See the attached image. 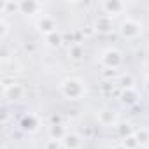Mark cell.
I'll list each match as a JSON object with an SVG mask.
<instances>
[{
  "label": "cell",
  "mask_w": 149,
  "mask_h": 149,
  "mask_svg": "<svg viewBox=\"0 0 149 149\" xmlns=\"http://www.w3.org/2000/svg\"><path fill=\"white\" fill-rule=\"evenodd\" d=\"M60 88H61L63 97L68 98V100H79V98L84 95V86H83V83H81L79 79H74V77L65 79Z\"/></svg>",
  "instance_id": "1"
},
{
  "label": "cell",
  "mask_w": 149,
  "mask_h": 149,
  "mask_svg": "<svg viewBox=\"0 0 149 149\" xmlns=\"http://www.w3.org/2000/svg\"><path fill=\"white\" fill-rule=\"evenodd\" d=\"M123 63V56L118 49H107L104 54H102V65L105 68H111V70H118Z\"/></svg>",
  "instance_id": "2"
},
{
  "label": "cell",
  "mask_w": 149,
  "mask_h": 149,
  "mask_svg": "<svg viewBox=\"0 0 149 149\" xmlns=\"http://www.w3.org/2000/svg\"><path fill=\"white\" fill-rule=\"evenodd\" d=\"M119 32H121V35L125 39H135L140 33V25L137 21H133V19H126V21L121 23Z\"/></svg>",
  "instance_id": "3"
},
{
  "label": "cell",
  "mask_w": 149,
  "mask_h": 149,
  "mask_svg": "<svg viewBox=\"0 0 149 149\" xmlns=\"http://www.w3.org/2000/svg\"><path fill=\"white\" fill-rule=\"evenodd\" d=\"M98 123L102 126H118V114L114 111L104 109L98 112Z\"/></svg>",
  "instance_id": "4"
},
{
  "label": "cell",
  "mask_w": 149,
  "mask_h": 149,
  "mask_svg": "<svg viewBox=\"0 0 149 149\" xmlns=\"http://www.w3.org/2000/svg\"><path fill=\"white\" fill-rule=\"evenodd\" d=\"M37 28H39L40 33L49 35V33L56 32V23H54V19H53L51 16H42V18L37 21Z\"/></svg>",
  "instance_id": "5"
},
{
  "label": "cell",
  "mask_w": 149,
  "mask_h": 149,
  "mask_svg": "<svg viewBox=\"0 0 149 149\" xmlns=\"http://www.w3.org/2000/svg\"><path fill=\"white\" fill-rule=\"evenodd\" d=\"M4 97L9 100H19L23 97V88L14 83H4Z\"/></svg>",
  "instance_id": "6"
},
{
  "label": "cell",
  "mask_w": 149,
  "mask_h": 149,
  "mask_svg": "<svg viewBox=\"0 0 149 149\" xmlns=\"http://www.w3.org/2000/svg\"><path fill=\"white\" fill-rule=\"evenodd\" d=\"M95 30L100 32V33L111 32V30H112V19H111V16H107V14L98 16V18L95 19Z\"/></svg>",
  "instance_id": "7"
},
{
  "label": "cell",
  "mask_w": 149,
  "mask_h": 149,
  "mask_svg": "<svg viewBox=\"0 0 149 149\" xmlns=\"http://www.w3.org/2000/svg\"><path fill=\"white\" fill-rule=\"evenodd\" d=\"M63 146L67 149H79L81 146V137L77 133H67L63 139Z\"/></svg>",
  "instance_id": "8"
},
{
  "label": "cell",
  "mask_w": 149,
  "mask_h": 149,
  "mask_svg": "<svg viewBox=\"0 0 149 149\" xmlns=\"http://www.w3.org/2000/svg\"><path fill=\"white\" fill-rule=\"evenodd\" d=\"M102 7L105 9V14L107 16H112V14H119L123 9H125V4L121 2H104Z\"/></svg>",
  "instance_id": "9"
},
{
  "label": "cell",
  "mask_w": 149,
  "mask_h": 149,
  "mask_svg": "<svg viewBox=\"0 0 149 149\" xmlns=\"http://www.w3.org/2000/svg\"><path fill=\"white\" fill-rule=\"evenodd\" d=\"M67 133H68V132L65 130L63 125H51V126H49V137L54 139V140H63Z\"/></svg>",
  "instance_id": "10"
},
{
  "label": "cell",
  "mask_w": 149,
  "mask_h": 149,
  "mask_svg": "<svg viewBox=\"0 0 149 149\" xmlns=\"http://www.w3.org/2000/svg\"><path fill=\"white\" fill-rule=\"evenodd\" d=\"M39 9H40L39 2H32V0H28V2H19V11L23 14H35Z\"/></svg>",
  "instance_id": "11"
},
{
  "label": "cell",
  "mask_w": 149,
  "mask_h": 149,
  "mask_svg": "<svg viewBox=\"0 0 149 149\" xmlns=\"http://www.w3.org/2000/svg\"><path fill=\"white\" fill-rule=\"evenodd\" d=\"M37 126H39L37 118L32 116V114H28V116H25V118L21 119V128H23L25 132H33V130H37Z\"/></svg>",
  "instance_id": "12"
},
{
  "label": "cell",
  "mask_w": 149,
  "mask_h": 149,
  "mask_svg": "<svg viewBox=\"0 0 149 149\" xmlns=\"http://www.w3.org/2000/svg\"><path fill=\"white\" fill-rule=\"evenodd\" d=\"M68 56L72 58V60H81L83 56H84V49H83V46L79 44V42H74L70 47H68Z\"/></svg>",
  "instance_id": "13"
},
{
  "label": "cell",
  "mask_w": 149,
  "mask_h": 149,
  "mask_svg": "<svg viewBox=\"0 0 149 149\" xmlns=\"http://www.w3.org/2000/svg\"><path fill=\"white\" fill-rule=\"evenodd\" d=\"M121 102L125 105H133L137 102V91L135 90H123L121 93Z\"/></svg>",
  "instance_id": "14"
},
{
  "label": "cell",
  "mask_w": 149,
  "mask_h": 149,
  "mask_svg": "<svg viewBox=\"0 0 149 149\" xmlns=\"http://www.w3.org/2000/svg\"><path fill=\"white\" fill-rule=\"evenodd\" d=\"M46 42H47L49 47H58V46L63 42V35L58 33V32H53V33L46 35Z\"/></svg>",
  "instance_id": "15"
},
{
  "label": "cell",
  "mask_w": 149,
  "mask_h": 149,
  "mask_svg": "<svg viewBox=\"0 0 149 149\" xmlns=\"http://www.w3.org/2000/svg\"><path fill=\"white\" fill-rule=\"evenodd\" d=\"M116 128H118V133H119V137H121V139H126V137H130V135H133V133H135L130 123H118V126H116Z\"/></svg>",
  "instance_id": "16"
},
{
  "label": "cell",
  "mask_w": 149,
  "mask_h": 149,
  "mask_svg": "<svg viewBox=\"0 0 149 149\" xmlns=\"http://www.w3.org/2000/svg\"><path fill=\"white\" fill-rule=\"evenodd\" d=\"M133 84H135V79L132 74H123L119 77V86L123 90H133Z\"/></svg>",
  "instance_id": "17"
},
{
  "label": "cell",
  "mask_w": 149,
  "mask_h": 149,
  "mask_svg": "<svg viewBox=\"0 0 149 149\" xmlns=\"http://www.w3.org/2000/svg\"><path fill=\"white\" fill-rule=\"evenodd\" d=\"M126 149H137L139 147V140L135 139V135H130V137H126V139H123V142H121Z\"/></svg>",
  "instance_id": "18"
},
{
  "label": "cell",
  "mask_w": 149,
  "mask_h": 149,
  "mask_svg": "<svg viewBox=\"0 0 149 149\" xmlns=\"http://www.w3.org/2000/svg\"><path fill=\"white\" fill-rule=\"evenodd\" d=\"M133 135H135V139L139 140V144H146V142L149 140V132H147V130H144V128L137 130Z\"/></svg>",
  "instance_id": "19"
},
{
  "label": "cell",
  "mask_w": 149,
  "mask_h": 149,
  "mask_svg": "<svg viewBox=\"0 0 149 149\" xmlns=\"http://www.w3.org/2000/svg\"><path fill=\"white\" fill-rule=\"evenodd\" d=\"M114 74H116V70H111V68H104V70H102V77H104L105 81H111V79L114 77Z\"/></svg>",
  "instance_id": "20"
},
{
  "label": "cell",
  "mask_w": 149,
  "mask_h": 149,
  "mask_svg": "<svg viewBox=\"0 0 149 149\" xmlns=\"http://www.w3.org/2000/svg\"><path fill=\"white\" fill-rule=\"evenodd\" d=\"M46 149H61V144H60V140H54V139H51V140H47V144H46Z\"/></svg>",
  "instance_id": "21"
},
{
  "label": "cell",
  "mask_w": 149,
  "mask_h": 149,
  "mask_svg": "<svg viewBox=\"0 0 149 149\" xmlns=\"http://www.w3.org/2000/svg\"><path fill=\"white\" fill-rule=\"evenodd\" d=\"M102 90H104V91H111V93H112V91H114V86L111 84V81H105V83L102 84Z\"/></svg>",
  "instance_id": "22"
},
{
  "label": "cell",
  "mask_w": 149,
  "mask_h": 149,
  "mask_svg": "<svg viewBox=\"0 0 149 149\" xmlns=\"http://www.w3.org/2000/svg\"><path fill=\"white\" fill-rule=\"evenodd\" d=\"M51 125H61L60 114H53V116H51Z\"/></svg>",
  "instance_id": "23"
},
{
  "label": "cell",
  "mask_w": 149,
  "mask_h": 149,
  "mask_svg": "<svg viewBox=\"0 0 149 149\" xmlns=\"http://www.w3.org/2000/svg\"><path fill=\"white\" fill-rule=\"evenodd\" d=\"M0 28H2V37H6V33H7V21L6 19H0Z\"/></svg>",
  "instance_id": "24"
},
{
  "label": "cell",
  "mask_w": 149,
  "mask_h": 149,
  "mask_svg": "<svg viewBox=\"0 0 149 149\" xmlns=\"http://www.w3.org/2000/svg\"><path fill=\"white\" fill-rule=\"evenodd\" d=\"M7 119H9V114H7V111L4 109V111H2V123L6 125V123H7Z\"/></svg>",
  "instance_id": "25"
},
{
  "label": "cell",
  "mask_w": 149,
  "mask_h": 149,
  "mask_svg": "<svg viewBox=\"0 0 149 149\" xmlns=\"http://www.w3.org/2000/svg\"><path fill=\"white\" fill-rule=\"evenodd\" d=\"M25 49H26V51H33L35 47H33V44H25Z\"/></svg>",
  "instance_id": "26"
},
{
  "label": "cell",
  "mask_w": 149,
  "mask_h": 149,
  "mask_svg": "<svg viewBox=\"0 0 149 149\" xmlns=\"http://www.w3.org/2000/svg\"><path fill=\"white\" fill-rule=\"evenodd\" d=\"M114 149H126V147H125V146H123V144H119V146H116V147H114Z\"/></svg>",
  "instance_id": "27"
},
{
  "label": "cell",
  "mask_w": 149,
  "mask_h": 149,
  "mask_svg": "<svg viewBox=\"0 0 149 149\" xmlns=\"http://www.w3.org/2000/svg\"><path fill=\"white\" fill-rule=\"evenodd\" d=\"M146 88H147V91H149V76H147V79H146Z\"/></svg>",
  "instance_id": "28"
}]
</instances>
